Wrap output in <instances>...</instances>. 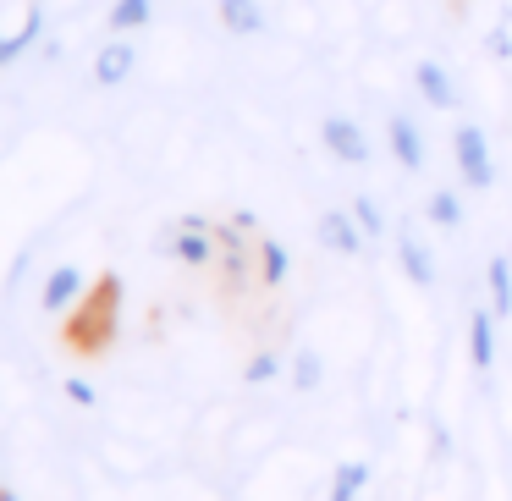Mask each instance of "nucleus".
Masks as SVG:
<instances>
[{
    "label": "nucleus",
    "instance_id": "obj_1",
    "mask_svg": "<svg viewBox=\"0 0 512 501\" xmlns=\"http://www.w3.org/2000/svg\"><path fill=\"white\" fill-rule=\"evenodd\" d=\"M452 160H457V177H463V188H474V193H490V188H496V160H490L485 127H474V122L457 127V133H452Z\"/></svg>",
    "mask_w": 512,
    "mask_h": 501
},
{
    "label": "nucleus",
    "instance_id": "obj_2",
    "mask_svg": "<svg viewBox=\"0 0 512 501\" xmlns=\"http://www.w3.org/2000/svg\"><path fill=\"white\" fill-rule=\"evenodd\" d=\"M111 320H116V281H105V287H89V292H83V303L72 309L67 336L94 353L100 342H111Z\"/></svg>",
    "mask_w": 512,
    "mask_h": 501
},
{
    "label": "nucleus",
    "instance_id": "obj_3",
    "mask_svg": "<svg viewBox=\"0 0 512 501\" xmlns=\"http://www.w3.org/2000/svg\"><path fill=\"white\" fill-rule=\"evenodd\" d=\"M45 34V6L39 0H6L0 6V67H12L28 45H39Z\"/></svg>",
    "mask_w": 512,
    "mask_h": 501
},
{
    "label": "nucleus",
    "instance_id": "obj_4",
    "mask_svg": "<svg viewBox=\"0 0 512 501\" xmlns=\"http://www.w3.org/2000/svg\"><path fill=\"white\" fill-rule=\"evenodd\" d=\"M320 144L331 149L342 166H369L375 160V149H369V133H364V122H353L347 111H331L320 122Z\"/></svg>",
    "mask_w": 512,
    "mask_h": 501
},
{
    "label": "nucleus",
    "instance_id": "obj_5",
    "mask_svg": "<svg viewBox=\"0 0 512 501\" xmlns=\"http://www.w3.org/2000/svg\"><path fill=\"white\" fill-rule=\"evenodd\" d=\"M364 226H358L353 210H325L320 215V248H331V254L342 259H364Z\"/></svg>",
    "mask_w": 512,
    "mask_h": 501
},
{
    "label": "nucleus",
    "instance_id": "obj_6",
    "mask_svg": "<svg viewBox=\"0 0 512 501\" xmlns=\"http://www.w3.org/2000/svg\"><path fill=\"white\" fill-rule=\"evenodd\" d=\"M171 254L182 259V265H210L215 254H221V232L215 226H204V221H182L177 232H171Z\"/></svg>",
    "mask_w": 512,
    "mask_h": 501
},
{
    "label": "nucleus",
    "instance_id": "obj_7",
    "mask_svg": "<svg viewBox=\"0 0 512 501\" xmlns=\"http://www.w3.org/2000/svg\"><path fill=\"white\" fill-rule=\"evenodd\" d=\"M83 292H89V281H83L78 265H56L45 276V292H39V303H45V314H72L83 303Z\"/></svg>",
    "mask_w": 512,
    "mask_h": 501
},
{
    "label": "nucleus",
    "instance_id": "obj_8",
    "mask_svg": "<svg viewBox=\"0 0 512 501\" xmlns=\"http://www.w3.org/2000/svg\"><path fill=\"white\" fill-rule=\"evenodd\" d=\"M413 89H419L424 105H435V111H452L457 105V83H452V72H446L435 56L413 61Z\"/></svg>",
    "mask_w": 512,
    "mask_h": 501
},
{
    "label": "nucleus",
    "instance_id": "obj_9",
    "mask_svg": "<svg viewBox=\"0 0 512 501\" xmlns=\"http://www.w3.org/2000/svg\"><path fill=\"white\" fill-rule=\"evenodd\" d=\"M138 72V50L127 45V39H111V45L94 56V83L100 89H116V83H127Z\"/></svg>",
    "mask_w": 512,
    "mask_h": 501
},
{
    "label": "nucleus",
    "instance_id": "obj_10",
    "mask_svg": "<svg viewBox=\"0 0 512 501\" xmlns=\"http://www.w3.org/2000/svg\"><path fill=\"white\" fill-rule=\"evenodd\" d=\"M386 138H391V155H397L402 171H419V166H424V133L413 127L408 111H397V116L386 122Z\"/></svg>",
    "mask_w": 512,
    "mask_h": 501
},
{
    "label": "nucleus",
    "instance_id": "obj_11",
    "mask_svg": "<svg viewBox=\"0 0 512 501\" xmlns=\"http://www.w3.org/2000/svg\"><path fill=\"white\" fill-rule=\"evenodd\" d=\"M221 28L237 39H254V34H270V17L259 0H221Z\"/></svg>",
    "mask_w": 512,
    "mask_h": 501
},
{
    "label": "nucleus",
    "instance_id": "obj_12",
    "mask_svg": "<svg viewBox=\"0 0 512 501\" xmlns=\"http://www.w3.org/2000/svg\"><path fill=\"white\" fill-rule=\"evenodd\" d=\"M468 358L474 369H496V309L468 314Z\"/></svg>",
    "mask_w": 512,
    "mask_h": 501
},
{
    "label": "nucleus",
    "instance_id": "obj_13",
    "mask_svg": "<svg viewBox=\"0 0 512 501\" xmlns=\"http://www.w3.org/2000/svg\"><path fill=\"white\" fill-rule=\"evenodd\" d=\"M397 259H402V270H408V281L413 287H435V254L424 248V237H413V232H402L397 237Z\"/></svg>",
    "mask_w": 512,
    "mask_h": 501
},
{
    "label": "nucleus",
    "instance_id": "obj_14",
    "mask_svg": "<svg viewBox=\"0 0 512 501\" xmlns=\"http://www.w3.org/2000/svg\"><path fill=\"white\" fill-rule=\"evenodd\" d=\"M149 457H155V452H149L144 441H122V435H105V463L122 468V474H144Z\"/></svg>",
    "mask_w": 512,
    "mask_h": 501
},
{
    "label": "nucleus",
    "instance_id": "obj_15",
    "mask_svg": "<svg viewBox=\"0 0 512 501\" xmlns=\"http://www.w3.org/2000/svg\"><path fill=\"white\" fill-rule=\"evenodd\" d=\"M485 287H490V309L507 320V314H512V259L507 254H496L485 265Z\"/></svg>",
    "mask_w": 512,
    "mask_h": 501
},
{
    "label": "nucleus",
    "instance_id": "obj_16",
    "mask_svg": "<svg viewBox=\"0 0 512 501\" xmlns=\"http://www.w3.org/2000/svg\"><path fill=\"white\" fill-rule=\"evenodd\" d=\"M149 17H155V0H111L105 23H111L116 34H138V28H149Z\"/></svg>",
    "mask_w": 512,
    "mask_h": 501
},
{
    "label": "nucleus",
    "instance_id": "obj_17",
    "mask_svg": "<svg viewBox=\"0 0 512 501\" xmlns=\"http://www.w3.org/2000/svg\"><path fill=\"white\" fill-rule=\"evenodd\" d=\"M364 485H369V457H347L331 474V501H353Z\"/></svg>",
    "mask_w": 512,
    "mask_h": 501
},
{
    "label": "nucleus",
    "instance_id": "obj_18",
    "mask_svg": "<svg viewBox=\"0 0 512 501\" xmlns=\"http://www.w3.org/2000/svg\"><path fill=\"white\" fill-rule=\"evenodd\" d=\"M287 270H292L287 248H281L276 237H259V281H265V287H281V281H287Z\"/></svg>",
    "mask_w": 512,
    "mask_h": 501
},
{
    "label": "nucleus",
    "instance_id": "obj_19",
    "mask_svg": "<svg viewBox=\"0 0 512 501\" xmlns=\"http://www.w3.org/2000/svg\"><path fill=\"white\" fill-rule=\"evenodd\" d=\"M292 386H298V391H320V386H325V358H320V347H298V358H292Z\"/></svg>",
    "mask_w": 512,
    "mask_h": 501
},
{
    "label": "nucleus",
    "instance_id": "obj_20",
    "mask_svg": "<svg viewBox=\"0 0 512 501\" xmlns=\"http://www.w3.org/2000/svg\"><path fill=\"white\" fill-rule=\"evenodd\" d=\"M424 215H430L441 232H452V226H463V199H457V188H435L430 204H424Z\"/></svg>",
    "mask_w": 512,
    "mask_h": 501
},
{
    "label": "nucleus",
    "instance_id": "obj_21",
    "mask_svg": "<svg viewBox=\"0 0 512 501\" xmlns=\"http://www.w3.org/2000/svg\"><path fill=\"white\" fill-rule=\"evenodd\" d=\"M347 210H353V215H358V226H364V232H369V237H386V215H380V204H375V199H369V193H358V199H353V204H347Z\"/></svg>",
    "mask_w": 512,
    "mask_h": 501
},
{
    "label": "nucleus",
    "instance_id": "obj_22",
    "mask_svg": "<svg viewBox=\"0 0 512 501\" xmlns=\"http://www.w3.org/2000/svg\"><path fill=\"white\" fill-rule=\"evenodd\" d=\"M276 375H281V358L276 353H254V364H248V386H270Z\"/></svg>",
    "mask_w": 512,
    "mask_h": 501
},
{
    "label": "nucleus",
    "instance_id": "obj_23",
    "mask_svg": "<svg viewBox=\"0 0 512 501\" xmlns=\"http://www.w3.org/2000/svg\"><path fill=\"white\" fill-rule=\"evenodd\" d=\"M61 391H67V397L78 402V408H100V391H94L89 380H78V375H67V380H61Z\"/></svg>",
    "mask_w": 512,
    "mask_h": 501
},
{
    "label": "nucleus",
    "instance_id": "obj_24",
    "mask_svg": "<svg viewBox=\"0 0 512 501\" xmlns=\"http://www.w3.org/2000/svg\"><path fill=\"white\" fill-rule=\"evenodd\" d=\"M490 56H501V61L512 56V34H507V28H490Z\"/></svg>",
    "mask_w": 512,
    "mask_h": 501
}]
</instances>
